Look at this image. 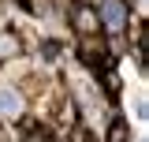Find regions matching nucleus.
Returning <instances> with one entry per match:
<instances>
[{"label": "nucleus", "instance_id": "1", "mask_svg": "<svg viewBox=\"0 0 149 142\" xmlns=\"http://www.w3.org/2000/svg\"><path fill=\"white\" fill-rule=\"evenodd\" d=\"M0 116H8V120H19L22 116V93L19 90L0 86Z\"/></svg>", "mask_w": 149, "mask_h": 142}, {"label": "nucleus", "instance_id": "2", "mask_svg": "<svg viewBox=\"0 0 149 142\" xmlns=\"http://www.w3.org/2000/svg\"><path fill=\"white\" fill-rule=\"evenodd\" d=\"M104 26L108 30H123V22H127V8L119 4V0H104Z\"/></svg>", "mask_w": 149, "mask_h": 142}, {"label": "nucleus", "instance_id": "3", "mask_svg": "<svg viewBox=\"0 0 149 142\" xmlns=\"http://www.w3.org/2000/svg\"><path fill=\"white\" fill-rule=\"evenodd\" d=\"M74 22H78V30H97V26H101V19L93 15L90 8H78V19H74Z\"/></svg>", "mask_w": 149, "mask_h": 142}, {"label": "nucleus", "instance_id": "4", "mask_svg": "<svg viewBox=\"0 0 149 142\" xmlns=\"http://www.w3.org/2000/svg\"><path fill=\"white\" fill-rule=\"evenodd\" d=\"M4 53H15V37H0V56Z\"/></svg>", "mask_w": 149, "mask_h": 142}, {"label": "nucleus", "instance_id": "5", "mask_svg": "<svg viewBox=\"0 0 149 142\" xmlns=\"http://www.w3.org/2000/svg\"><path fill=\"white\" fill-rule=\"evenodd\" d=\"M138 11H146V0H138Z\"/></svg>", "mask_w": 149, "mask_h": 142}, {"label": "nucleus", "instance_id": "6", "mask_svg": "<svg viewBox=\"0 0 149 142\" xmlns=\"http://www.w3.org/2000/svg\"><path fill=\"white\" fill-rule=\"evenodd\" d=\"M138 142H146V138H138Z\"/></svg>", "mask_w": 149, "mask_h": 142}]
</instances>
